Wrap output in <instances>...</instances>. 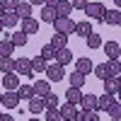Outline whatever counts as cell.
I'll list each match as a JSON object with an SVG mask.
<instances>
[{
	"mask_svg": "<svg viewBox=\"0 0 121 121\" xmlns=\"http://www.w3.org/2000/svg\"><path fill=\"white\" fill-rule=\"evenodd\" d=\"M44 73H46V80H48V82H60V80L65 78L63 65H60V63H53V60H48V63H46V70H44Z\"/></svg>",
	"mask_w": 121,
	"mask_h": 121,
	"instance_id": "1",
	"label": "cell"
},
{
	"mask_svg": "<svg viewBox=\"0 0 121 121\" xmlns=\"http://www.w3.org/2000/svg\"><path fill=\"white\" fill-rule=\"evenodd\" d=\"M104 5L99 3V0H92V3H87L85 7H82V12L90 17V19H97V22H102V15H104Z\"/></svg>",
	"mask_w": 121,
	"mask_h": 121,
	"instance_id": "2",
	"label": "cell"
},
{
	"mask_svg": "<svg viewBox=\"0 0 121 121\" xmlns=\"http://www.w3.org/2000/svg\"><path fill=\"white\" fill-rule=\"evenodd\" d=\"M51 24H53V29H56V32L68 34V36H70V34H73V24H75V22H73L70 17H56Z\"/></svg>",
	"mask_w": 121,
	"mask_h": 121,
	"instance_id": "3",
	"label": "cell"
},
{
	"mask_svg": "<svg viewBox=\"0 0 121 121\" xmlns=\"http://www.w3.org/2000/svg\"><path fill=\"white\" fill-rule=\"evenodd\" d=\"M0 104H3L5 109H10V112H15V109L19 107V95L15 92V90H7V92H3V99H0Z\"/></svg>",
	"mask_w": 121,
	"mask_h": 121,
	"instance_id": "4",
	"label": "cell"
},
{
	"mask_svg": "<svg viewBox=\"0 0 121 121\" xmlns=\"http://www.w3.org/2000/svg\"><path fill=\"white\" fill-rule=\"evenodd\" d=\"M102 22L109 24V27H119V24H121V12H119V7H114V10H104Z\"/></svg>",
	"mask_w": 121,
	"mask_h": 121,
	"instance_id": "5",
	"label": "cell"
},
{
	"mask_svg": "<svg viewBox=\"0 0 121 121\" xmlns=\"http://www.w3.org/2000/svg\"><path fill=\"white\" fill-rule=\"evenodd\" d=\"M15 73L17 75H29L32 78V58H17L15 60Z\"/></svg>",
	"mask_w": 121,
	"mask_h": 121,
	"instance_id": "6",
	"label": "cell"
},
{
	"mask_svg": "<svg viewBox=\"0 0 121 121\" xmlns=\"http://www.w3.org/2000/svg\"><path fill=\"white\" fill-rule=\"evenodd\" d=\"M58 112H60V116H63V121H75V119H78V104L65 102Z\"/></svg>",
	"mask_w": 121,
	"mask_h": 121,
	"instance_id": "7",
	"label": "cell"
},
{
	"mask_svg": "<svg viewBox=\"0 0 121 121\" xmlns=\"http://www.w3.org/2000/svg\"><path fill=\"white\" fill-rule=\"evenodd\" d=\"M44 109H46V102H44V97H39V95H32V97H29V112H32V116L41 114Z\"/></svg>",
	"mask_w": 121,
	"mask_h": 121,
	"instance_id": "8",
	"label": "cell"
},
{
	"mask_svg": "<svg viewBox=\"0 0 121 121\" xmlns=\"http://www.w3.org/2000/svg\"><path fill=\"white\" fill-rule=\"evenodd\" d=\"M53 60H56V63H60V65L73 63V51H70L68 46H63V48H56V56H53Z\"/></svg>",
	"mask_w": 121,
	"mask_h": 121,
	"instance_id": "9",
	"label": "cell"
},
{
	"mask_svg": "<svg viewBox=\"0 0 121 121\" xmlns=\"http://www.w3.org/2000/svg\"><path fill=\"white\" fill-rule=\"evenodd\" d=\"M102 48H104V53H107L109 60H116L121 56V44L119 41H107V44H102Z\"/></svg>",
	"mask_w": 121,
	"mask_h": 121,
	"instance_id": "10",
	"label": "cell"
},
{
	"mask_svg": "<svg viewBox=\"0 0 121 121\" xmlns=\"http://www.w3.org/2000/svg\"><path fill=\"white\" fill-rule=\"evenodd\" d=\"M19 22H22V32H24L27 36H29V34H36V32H39V19H34L32 15H29V17H22Z\"/></svg>",
	"mask_w": 121,
	"mask_h": 121,
	"instance_id": "11",
	"label": "cell"
},
{
	"mask_svg": "<svg viewBox=\"0 0 121 121\" xmlns=\"http://www.w3.org/2000/svg\"><path fill=\"white\" fill-rule=\"evenodd\" d=\"M3 87H5V90H17V87H19V75L15 73V70L3 75Z\"/></svg>",
	"mask_w": 121,
	"mask_h": 121,
	"instance_id": "12",
	"label": "cell"
},
{
	"mask_svg": "<svg viewBox=\"0 0 121 121\" xmlns=\"http://www.w3.org/2000/svg\"><path fill=\"white\" fill-rule=\"evenodd\" d=\"M90 32H92V24H90V19H82V22H75L73 24V34H78V36H87Z\"/></svg>",
	"mask_w": 121,
	"mask_h": 121,
	"instance_id": "13",
	"label": "cell"
},
{
	"mask_svg": "<svg viewBox=\"0 0 121 121\" xmlns=\"http://www.w3.org/2000/svg\"><path fill=\"white\" fill-rule=\"evenodd\" d=\"M0 22H3V29H15L17 22H19V17H17V12H3Z\"/></svg>",
	"mask_w": 121,
	"mask_h": 121,
	"instance_id": "14",
	"label": "cell"
},
{
	"mask_svg": "<svg viewBox=\"0 0 121 121\" xmlns=\"http://www.w3.org/2000/svg\"><path fill=\"white\" fill-rule=\"evenodd\" d=\"M92 68H95V65H92V60L85 58V56L75 60V70H78V73H82V75H90V73H92Z\"/></svg>",
	"mask_w": 121,
	"mask_h": 121,
	"instance_id": "15",
	"label": "cell"
},
{
	"mask_svg": "<svg viewBox=\"0 0 121 121\" xmlns=\"http://www.w3.org/2000/svg\"><path fill=\"white\" fill-rule=\"evenodd\" d=\"M102 82H104V92H109V95H116L119 92V90H121V82H119V78H104L102 80Z\"/></svg>",
	"mask_w": 121,
	"mask_h": 121,
	"instance_id": "16",
	"label": "cell"
},
{
	"mask_svg": "<svg viewBox=\"0 0 121 121\" xmlns=\"http://www.w3.org/2000/svg\"><path fill=\"white\" fill-rule=\"evenodd\" d=\"M58 17H70V12H73V5H70V0H58V5L53 7Z\"/></svg>",
	"mask_w": 121,
	"mask_h": 121,
	"instance_id": "17",
	"label": "cell"
},
{
	"mask_svg": "<svg viewBox=\"0 0 121 121\" xmlns=\"http://www.w3.org/2000/svg\"><path fill=\"white\" fill-rule=\"evenodd\" d=\"M92 70H95V78H99V80L112 78V65H109V60H107V63H99V65H95Z\"/></svg>",
	"mask_w": 121,
	"mask_h": 121,
	"instance_id": "18",
	"label": "cell"
},
{
	"mask_svg": "<svg viewBox=\"0 0 121 121\" xmlns=\"http://www.w3.org/2000/svg\"><path fill=\"white\" fill-rule=\"evenodd\" d=\"M78 104H80V109H97V97H95V95H85V92H82Z\"/></svg>",
	"mask_w": 121,
	"mask_h": 121,
	"instance_id": "19",
	"label": "cell"
},
{
	"mask_svg": "<svg viewBox=\"0 0 121 121\" xmlns=\"http://www.w3.org/2000/svg\"><path fill=\"white\" fill-rule=\"evenodd\" d=\"M99 114H97V109H78V119L75 121H97Z\"/></svg>",
	"mask_w": 121,
	"mask_h": 121,
	"instance_id": "20",
	"label": "cell"
},
{
	"mask_svg": "<svg viewBox=\"0 0 121 121\" xmlns=\"http://www.w3.org/2000/svg\"><path fill=\"white\" fill-rule=\"evenodd\" d=\"M15 12H17L19 19H22V17H29V15H32V3H29V0H19L17 7H15Z\"/></svg>",
	"mask_w": 121,
	"mask_h": 121,
	"instance_id": "21",
	"label": "cell"
},
{
	"mask_svg": "<svg viewBox=\"0 0 121 121\" xmlns=\"http://www.w3.org/2000/svg\"><path fill=\"white\" fill-rule=\"evenodd\" d=\"M85 44H87V48H90V51H95V48H99V46H102V36H99L97 32H90V34L85 36Z\"/></svg>",
	"mask_w": 121,
	"mask_h": 121,
	"instance_id": "22",
	"label": "cell"
},
{
	"mask_svg": "<svg viewBox=\"0 0 121 121\" xmlns=\"http://www.w3.org/2000/svg\"><path fill=\"white\" fill-rule=\"evenodd\" d=\"M46 63H48V60H44L41 56H34V58H32V78H34L36 73H44V70H46Z\"/></svg>",
	"mask_w": 121,
	"mask_h": 121,
	"instance_id": "23",
	"label": "cell"
},
{
	"mask_svg": "<svg viewBox=\"0 0 121 121\" xmlns=\"http://www.w3.org/2000/svg\"><path fill=\"white\" fill-rule=\"evenodd\" d=\"M15 70V58L12 56H0V73H12Z\"/></svg>",
	"mask_w": 121,
	"mask_h": 121,
	"instance_id": "24",
	"label": "cell"
},
{
	"mask_svg": "<svg viewBox=\"0 0 121 121\" xmlns=\"http://www.w3.org/2000/svg\"><path fill=\"white\" fill-rule=\"evenodd\" d=\"M85 78H87V75H82V73H78V70H73V73L68 75V82L73 85V87H80V90H82V85H85Z\"/></svg>",
	"mask_w": 121,
	"mask_h": 121,
	"instance_id": "25",
	"label": "cell"
},
{
	"mask_svg": "<svg viewBox=\"0 0 121 121\" xmlns=\"http://www.w3.org/2000/svg\"><path fill=\"white\" fill-rule=\"evenodd\" d=\"M34 87V95H39V97H44L48 90H51V82H48V80H36V82L32 85Z\"/></svg>",
	"mask_w": 121,
	"mask_h": 121,
	"instance_id": "26",
	"label": "cell"
},
{
	"mask_svg": "<svg viewBox=\"0 0 121 121\" xmlns=\"http://www.w3.org/2000/svg\"><path fill=\"white\" fill-rule=\"evenodd\" d=\"M112 102H116V99H114V95L104 92L102 97H97V109H102V112H107V109H109V104H112Z\"/></svg>",
	"mask_w": 121,
	"mask_h": 121,
	"instance_id": "27",
	"label": "cell"
},
{
	"mask_svg": "<svg viewBox=\"0 0 121 121\" xmlns=\"http://www.w3.org/2000/svg\"><path fill=\"white\" fill-rule=\"evenodd\" d=\"M7 39H10V41H12L15 46H24L29 36H27V34L22 32V29H19V32H12V34H7Z\"/></svg>",
	"mask_w": 121,
	"mask_h": 121,
	"instance_id": "28",
	"label": "cell"
},
{
	"mask_svg": "<svg viewBox=\"0 0 121 121\" xmlns=\"http://www.w3.org/2000/svg\"><path fill=\"white\" fill-rule=\"evenodd\" d=\"M56 17H58V15H56V10H53V7H48V5H41V22L51 24Z\"/></svg>",
	"mask_w": 121,
	"mask_h": 121,
	"instance_id": "29",
	"label": "cell"
},
{
	"mask_svg": "<svg viewBox=\"0 0 121 121\" xmlns=\"http://www.w3.org/2000/svg\"><path fill=\"white\" fill-rule=\"evenodd\" d=\"M51 46H53V48H63V46H68V34L56 32V34H53V39H51Z\"/></svg>",
	"mask_w": 121,
	"mask_h": 121,
	"instance_id": "30",
	"label": "cell"
},
{
	"mask_svg": "<svg viewBox=\"0 0 121 121\" xmlns=\"http://www.w3.org/2000/svg\"><path fill=\"white\" fill-rule=\"evenodd\" d=\"M44 116H46L48 121H63V116H60V112H58V107H46V109H44Z\"/></svg>",
	"mask_w": 121,
	"mask_h": 121,
	"instance_id": "31",
	"label": "cell"
},
{
	"mask_svg": "<svg viewBox=\"0 0 121 121\" xmlns=\"http://www.w3.org/2000/svg\"><path fill=\"white\" fill-rule=\"evenodd\" d=\"M15 92L19 95V99H29V97L34 95V87H32V85H22V82H19V87L15 90Z\"/></svg>",
	"mask_w": 121,
	"mask_h": 121,
	"instance_id": "32",
	"label": "cell"
},
{
	"mask_svg": "<svg viewBox=\"0 0 121 121\" xmlns=\"http://www.w3.org/2000/svg\"><path fill=\"white\" fill-rule=\"evenodd\" d=\"M80 95H82V92H80V87H73V85H70L68 92H65V99H68V102H73V104H78V102H80Z\"/></svg>",
	"mask_w": 121,
	"mask_h": 121,
	"instance_id": "33",
	"label": "cell"
},
{
	"mask_svg": "<svg viewBox=\"0 0 121 121\" xmlns=\"http://www.w3.org/2000/svg\"><path fill=\"white\" fill-rule=\"evenodd\" d=\"M12 53H15V44L10 41V39L0 41V56H12Z\"/></svg>",
	"mask_w": 121,
	"mask_h": 121,
	"instance_id": "34",
	"label": "cell"
},
{
	"mask_svg": "<svg viewBox=\"0 0 121 121\" xmlns=\"http://www.w3.org/2000/svg\"><path fill=\"white\" fill-rule=\"evenodd\" d=\"M39 56H41L44 60H53V56H56V48H53L51 44H46V46H41V51H39Z\"/></svg>",
	"mask_w": 121,
	"mask_h": 121,
	"instance_id": "35",
	"label": "cell"
},
{
	"mask_svg": "<svg viewBox=\"0 0 121 121\" xmlns=\"http://www.w3.org/2000/svg\"><path fill=\"white\" fill-rule=\"evenodd\" d=\"M107 112H109V116H112L114 121H116V119H121V104H119V102H112Z\"/></svg>",
	"mask_w": 121,
	"mask_h": 121,
	"instance_id": "36",
	"label": "cell"
},
{
	"mask_svg": "<svg viewBox=\"0 0 121 121\" xmlns=\"http://www.w3.org/2000/svg\"><path fill=\"white\" fill-rule=\"evenodd\" d=\"M44 102H46V107H58V97L51 92V90H48V92L44 95Z\"/></svg>",
	"mask_w": 121,
	"mask_h": 121,
	"instance_id": "37",
	"label": "cell"
},
{
	"mask_svg": "<svg viewBox=\"0 0 121 121\" xmlns=\"http://www.w3.org/2000/svg\"><path fill=\"white\" fill-rule=\"evenodd\" d=\"M109 65H112V75L114 78H121V63H119V58L116 60H109Z\"/></svg>",
	"mask_w": 121,
	"mask_h": 121,
	"instance_id": "38",
	"label": "cell"
},
{
	"mask_svg": "<svg viewBox=\"0 0 121 121\" xmlns=\"http://www.w3.org/2000/svg\"><path fill=\"white\" fill-rule=\"evenodd\" d=\"M0 3H3L5 12H15V7H17V3H19V0H0Z\"/></svg>",
	"mask_w": 121,
	"mask_h": 121,
	"instance_id": "39",
	"label": "cell"
},
{
	"mask_svg": "<svg viewBox=\"0 0 121 121\" xmlns=\"http://www.w3.org/2000/svg\"><path fill=\"white\" fill-rule=\"evenodd\" d=\"M90 3V0H70V5H73V10H82L85 5Z\"/></svg>",
	"mask_w": 121,
	"mask_h": 121,
	"instance_id": "40",
	"label": "cell"
},
{
	"mask_svg": "<svg viewBox=\"0 0 121 121\" xmlns=\"http://www.w3.org/2000/svg\"><path fill=\"white\" fill-rule=\"evenodd\" d=\"M15 116L12 114H7V112H0V121H12Z\"/></svg>",
	"mask_w": 121,
	"mask_h": 121,
	"instance_id": "41",
	"label": "cell"
},
{
	"mask_svg": "<svg viewBox=\"0 0 121 121\" xmlns=\"http://www.w3.org/2000/svg\"><path fill=\"white\" fill-rule=\"evenodd\" d=\"M44 5H48V7H56V5H58V0H44Z\"/></svg>",
	"mask_w": 121,
	"mask_h": 121,
	"instance_id": "42",
	"label": "cell"
},
{
	"mask_svg": "<svg viewBox=\"0 0 121 121\" xmlns=\"http://www.w3.org/2000/svg\"><path fill=\"white\" fill-rule=\"evenodd\" d=\"M32 5H44V0H29Z\"/></svg>",
	"mask_w": 121,
	"mask_h": 121,
	"instance_id": "43",
	"label": "cell"
},
{
	"mask_svg": "<svg viewBox=\"0 0 121 121\" xmlns=\"http://www.w3.org/2000/svg\"><path fill=\"white\" fill-rule=\"evenodd\" d=\"M3 12H5V7H3V3H0V17H3Z\"/></svg>",
	"mask_w": 121,
	"mask_h": 121,
	"instance_id": "44",
	"label": "cell"
},
{
	"mask_svg": "<svg viewBox=\"0 0 121 121\" xmlns=\"http://www.w3.org/2000/svg\"><path fill=\"white\" fill-rule=\"evenodd\" d=\"M114 5H116V7H119V5H121V0H114Z\"/></svg>",
	"mask_w": 121,
	"mask_h": 121,
	"instance_id": "45",
	"label": "cell"
},
{
	"mask_svg": "<svg viewBox=\"0 0 121 121\" xmlns=\"http://www.w3.org/2000/svg\"><path fill=\"white\" fill-rule=\"evenodd\" d=\"M0 32H3V22H0Z\"/></svg>",
	"mask_w": 121,
	"mask_h": 121,
	"instance_id": "46",
	"label": "cell"
},
{
	"mask_svg": "<svg viewBox=\"0 0 121 121\" xmlns=\"http://www.w3.org/2000/svg\"><path fill=\"white\" fill-rule=\"evenodd\" d=\"M0 99H3V92H0Z\"/></svg>",
	"mask_w": 121,
	"mask_h": 121,
	"instance_id": "47",
	"label": "cell"
}]
</instances>
